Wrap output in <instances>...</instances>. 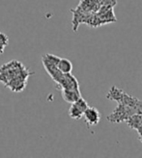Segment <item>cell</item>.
<instances>
[{
    "label": "cell",
    "mask_w": 142,
    "mask_h": 158,
    "mask_svg": "<svg viewBox=\"0 0 142 158\" xmlns=\"http://www.w3.org/2000/svg\"><path fill=\"white\" fill-rule=\"evenodd\" d=\"M106 98L109 100H114L118 103L128 105L136 109L137 114H142V100H139L131 96H129L123 90L117 88L116 86H112L106 94Z\"/></svg>",
    "instance_id": "cell-1"
},
{
    "label": "cell",
    "mask_w": 142,
    "mask_h": 158,
    "mask_svg": "<svg viewBox=\"0 0 142 158\" xmlns=\"http://www.w3.org/2000/svg\"><path fill=\"white\" fill-rule=\"evenodd\" d=\"M59 59L60 57L53 54H49V53L43 55V57H42L44 68L45 69L46 73L52 78V80L56 83H58L61 80L63 74H64V73H62L57 68Z\"/></svg>",
    "instance_id": "cell-2"
},
{
    "label": "cell",
    "mask_w": 142,
    "mask_h": 158,
    "mask_svg": "<svg viewBox=\"0 0 142 158\" xmlns=\"http://www.w3.org/2000/svg\"><path fill=\"white\" fill-rule=\"evenodd\" d=\"M135 114H137L136 109L128 105L118 103V106L113 110V112L107 117V121L113 123H120L126 122L131 116Z\"/></svg>",
    "instance_id": "cell-3"
},
{
    "label": "cell",
    "mask_w": 142,
    "mask_h": 158,
    "mask_svg": "<svg viewBox=\"0 0 142 158\" xmlns=\"http://www.w3.org/2000/svg\"><path fill=\"white\" fill-rule=\"evenodd\" d=\"M88 107V103L82 97H80L76 101L72 103L69 109V116L74 120H80L83 116V113Z\"/></svg>",
    "instance_id": "cell-4"
},
{
    "label": "cell",
    "mask_w": 142,
    "mask_h": 158,
    "mask_svg": "<svg viewBox=\"0 0 142 158\" xmlns=\"http://www.w3.org/2000/svg\"><path fill=\"white\" fill-rule=\"evenodd\" d=\"M58 88L68 90H80V84L72 73H64L61 80L57 83Z\"/></svg>",
    "instance_id": "cell-5"
},
{
    "label": "cell",
    "mask_w": 142,
    "mask_h": 158,
    "mask_svg": "<svg viewBox=\"0 0 142 158\" xmlns=\"http://www.w3.org/2000/svg\"><path fill=\"white\" fill-rule=\"evenodd\" d=\"M84 121L88 126H94L97 125L100 121H101V113L99 110L95 107H90L88 106L83 113Z\"/></svg>",
    "instance_id": "cell-6"
},
{
    "label": "cell",
    "mask_w": 142,
    "mask_h": 158,
    "mask_svg": "<svg viewBox=\"0 0 142 158\" xmlns=\"http://www.w3.org/2000/svg\"><path fill=\"white\" fill-rule=\"evenodd\" d=\"M129 127L137 131L138 135L142 134V114H135L126 121Z\"/></svg>",
    "instance_id": "cell-7"
},
{
    "label": "cell",
    "mask_w": 142,
    "mask_h": 158,
    "mask_svg": "<svg viewBox=\"0 0 142 158\" xmlns=\"http://www.w3.org/2000/svg\"><path fill=\"white\" fill-rule=\"evenodd\" d=\"M62 98L68 103H74L78 98L81 97V93L80 90H68V89H61Z\"/></svg>",
    "instance_id": "cell-8"
},
{
    "label": "cell",
    "mask_w": 142,
    "mask_h": 158,
    "mask_svg": "<svg viewBox=\"0 0 142 158\" xmlns=\"http://www.w3.org/2000/svg\"><path fill=\"white\" fill-rule=\"evenodd\" d=\"M57 68L62 73H72L73 64L72 62L66 58H60L57 64Z\"/></svg>",
    "instance_id": "cell-9"
},
{
    "label": "cell",
    "mask_w": 142,
    "mask_h": 158,
    "mask_svg": "<svg viewBox=\"0 0 142 158\" xmlns=\"http://www.w3.org/2000/svg\"><path fill=\"white\" fill-rule=\"evenodd\" d=\"M0 42L3 43V44H6V45H8V44H9V38L7 37L6 34L0 32Z\"/></svg>",
    "instance_id": "cell-10"
},
{
    "label": "cell",
    "mask_w": 142,
    "mask_h": 158,
    "mask_svg": "<svg viewBox=\"0 0 142 158\" xmlns=\"http://www.w3.org/2000/svg\"><path fill=\"white\" fill-rule=\"evenodd\" d=\"M6 46H7L6 44H4L3 43L0 42V55H2L4 53V49H5Z\"/></svg>",
    "instance_id": "cell-11"
},
{
    "label": "cell",
    "mask_w": 142,
    "mask_h": 158,
    "mask_svg": "<svg viewBox=\"0 0 142 158\" xmlns=\"http://www.w3.org/2000/svg\"><path fill=\"white\" fill-rule=\"evenodd\" d=\"M138 140L141 142V144H142V134H140V135H138Z\"/></svg>",
    "instance_id": "cell-12"
}]
</instances>
